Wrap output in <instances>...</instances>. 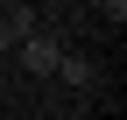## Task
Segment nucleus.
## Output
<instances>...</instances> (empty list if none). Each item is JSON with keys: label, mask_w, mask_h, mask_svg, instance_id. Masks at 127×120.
I'll list each match as a JSON object with an SVG mask.
<instances>
[{"label": "nucleus", "mask_w": 127, "mask_h": 120, "mask_svg": "<svg viewBox=\"0 0 127 120\" xmlns=\"http://www.w3.org/2000/svg\"><path fill=\"white\" fill-rule=\"evenodd\" d=\"M14 42H21V35H14V21H7V14H0V57H7Z\"/></svg>", "instance_id": "3"}, {"label": "nucleus", "mask_w": 127, "mask_h": 120, "mask_svg": "<svg viewBox=\"0 0 127 120\" xmlns=\"http://www.w3.org/2000/svg\"><path fill=\"white\" fill-rule=\"evenodd\" d=\"M57 71H64V78H71V85H78V92H85V85H99V71H92V64H85V57H71V50H64V64H57Z\"/></svg>", "instance_id": "2"}, {"label": "nucleus", "mask_w": 127, "mask_h": 120, "mask_svg": "<svg viewBox=\"0 0 127 120\" xmlns=\"http://www.w3.org/2000/svg\"><path fill=\"white\" fill-rule=\"evenodd\" d=\"M14 50H21V71H35V78H57V64H64V42L42 35V28H35V35H21Z\"/></svg>", "instance_id": "1"}]
</instances>
